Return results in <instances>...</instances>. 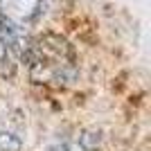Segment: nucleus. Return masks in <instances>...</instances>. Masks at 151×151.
I'll list each match as a JSON object with an SVG mask.
<instances>
[{"label":"nucleus","mask_w":151,"mask_h":151,"mask_svg":"<svg viewBox=\"0 0 151 151\" xmlns=\"http://www.w3.org/2000/svg\"><path fill=\"white\" fill-rule=\"evenodd\" d=\"M45 151H70V147H68V142H52V145H47L45 147Z\"/></svg>","instance_id":"nucleus-5"},{"label":"nucleus","mask_w":151,"mask_h":151,"mask_svg":"<svg viewBox=\"0 0 151 151\" xmlns=\"http://www.w3.org/2000/svg\"><path fill=\"white\" fill-rule=\"evenodd\" d=\"M23 140L14 131H0V151H20Z\"/></svg>","instance_id":"nucleus-4"},{"label":"nucleus","mask_w":151,"mask_h":151,"mask_svg":"<svg viewBox=\"0 0 151 151\" xmlns=\"http://www.w3.org/2000/svg\"><path fill=\"white\" fill-rule=\"evenodd\" d=\"M14 72H16V61H14L9 47L0 41V79H12Z\"/></svg>","instance_id":"nucleus-2"},{"label":"nucleus","mask_w":151,"mask_h":151,"mask_svg":"<svg viewBox=\"0 0 151 151\" xmlns=\"http://www.w3.org/2000/svg\"><path fill=\"white\" fill-rule=\"evenodd\" d=\"M34 59H45V61H54V63H70L72 61V47L59 34H43L41 38L34 41Z\"/></svg>","instance_id":"nucleus-1"},{"label":"nucleus","mask_w":151,"mask_h":151,"mask_svg":"<svg viewBox=\"0 0 151 151\" xmlns=\"http://www.w3.org/2000/svg\"><path fill=\"white\" fill-rule=\"evenodd\" d=\"M79 147L83 151H97L101 147V131L99 129H86V131H81Z\"/></svg>","instance_id":"nucleus-3"}]
</instances>
